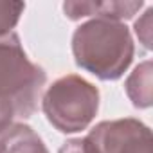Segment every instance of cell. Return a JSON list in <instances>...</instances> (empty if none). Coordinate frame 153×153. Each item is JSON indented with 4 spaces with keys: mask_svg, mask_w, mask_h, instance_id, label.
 <instances>
[{
    "mask_svg": "<svg viewBox=\"0 0 153 153\" xmlns=\"http://www.w3.org/2000/svg\"><path fill=\"white\" fill-rule=\"evenodd\" d=\"M72 54L76 65L97 79L117 81L133 61L135 45L123 22L92 18L74 31Z\"/></svg>",
    "mask_w": 153,
    "mask_h": 153,
    "instance_id": "obj_1",
    "label": "cell"
},
{
    "mask_svg": "<svg viewBox=\"0 0 153 153\" xmlns=\"http://www.w3.org/2000/svg\"><path fill=\"white\" fill-rule=\"evenodd\" d=\"M45 83V70L27 58L16 33L0 38V99L15 108L16 117L36 112Z\"/></svg>",
    "mask_w": 153,
    "mask_h": 153,
    "instance_id": "obj_2",
    "label": "cell"
},
{
    "mask_svg": "<svg viewBox=\"0 0 153 153\" xmlns=\"http://www.w3.org/2000/svg\"><path fill=\"white\" fill-rule=\"evenodd\" d=\"M47 121L61 133L87 130L99 110V90L81 76L68 74L56 79L42 99Z\"/></svg>",
    "mask_w": 153,
    "mask_h": 153,
    "instance_id": "obj_3",
    "label": "cell"
},
{
    "mask_svg": "<svg viewBox=\"0 0 153 153\" xmlns=\"http://www.w3.org/2000/svg\"><path fill=\"white\" fill-rule=\"evenodd\" d=\"M87 137L99 153H153L151 130L133 117L103 121Z\"/></svg>",
    "mask_w": 153,
    "mask_h": 153,
    "instance_id": "obj_4",
    "label": "cell"
},
{
    "mask_svg": "<svg viewBox=\"0 0 153 153\" xmlns=\"http://www.w3.org/2000/svg\"><path fill=\"white\" fill-rule=\"evenodd\" d=\"M144 6L142 0H108V2H90V0H81V2H65L63 13L70 20H81V18H103V20H114L123 22L133 18L140 7Z\"/></svg>",
    "mask_w": 153,
    "mask_h": 153,
    "instance_id": "obj_5",
    "label": "cell"
},
{
    "mask_svg": "<svg viewBox=\"0 0 153 153\" xmlns=\"http://www.w3.org/2000/svg\"><path fill=\"white\" fill-rule=\"evenodd\" d=\"M0 153H49V149L31 126L13 123L0 133Z\"/></svg>",
    "mask_w": 153,
    "mask_h": 153,
    "instance_id": "obj_6",
    "label": "cell"
},
{
    "mask_svg": "<svg viewBox=\"0 0 153 153\" xmlns=\"http://www.w3.org/2000/svg\"><path fill=\"white\" fill-rule=\"evenodd\" d=\"M126 94L135 108H149L153 103V67L146 59L135 67L124 83Z\"/></svg>",
    "mask_w": 153,
    "mask_h": 153,
    "instance_id": "obj_7",
    "label": "cell"
},
{
    "mask_svg": "<svg viewBox=\"0 0 153 153\" xmlns=\"http://www.w3.org/2000/svg\"><path fill=\"white\" fill-rule=\"evenodd\" d=\"M25 9L24 2L16 0H0V38L13 33L22 13Z\"/></svg>",
    "mask_w": 153,
    "mask_h": 153,
    "instance_id": "obj_8",
    "label": "cell"
},
{
    "mask_svg": "<svg viewBox=\"0 0 153 153\" xmlns=\"http://www.w3.org/2000/svg\"><path fill=\"white\" fill-rule=\"evenodd\" d=\"M151 18H153V7H148L146 13L135 22V27H133L137 38L140 40V43L146 49L153 47V43H151Z\"/></svg>",
    "mask_w": 153,
    "mask_h": 153,
    "instance_id": "obj_9",
    "label": "cell"
},
{
    "mask_svg": "<svg viewBox=\"0 0 153 153\" xmlns=\"http://www.w3.org/2000/svg\"><path fill=\"white\" fill-rule=\"evenodd\" d=\"M58 153H99L94 142L88 137H79V139H70L67 140Z\"/></svg>",
    "mask_w": 153,
    "mask_h": 153,
    "instance_id": "obj_10",
    "label": "cell"
},
{
    "mask_svg": "<svg viewBox=\"0 0 153 153\" xmlns=\"http://www.w3.org/2000/svg\"><path fill=\"white\" fill-rule=\"evenodd\" d=\"M15 108L7 103V101H2L0 99V133H2L4 130H7L13 121H15Z\"/></svg>",
    "mask_w": 153,
    "mask_h": 153,
    "instance_id": "obj_11",
    "label": "cell"
}]
</instances>
